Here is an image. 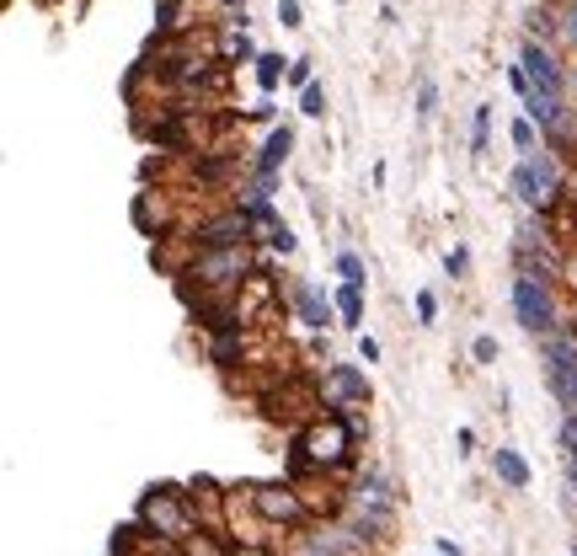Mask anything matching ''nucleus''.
Segmentation results:
<instances>
[{"label": "nucleus", "mask_w": 577, "mask_h": 556, "mask_svg": "<svg viewBox=\"0 0 577 556\" xmlns=\"http://www.w3.org/2000/svg\"><path fill=\"white\" fill-rule=\"evenodd\" d=\"M225 6H230V11H246V0H225Z\"/></svg>", "instance_id": "a19ab883"}, {"label": "nucleus", "mask_w": 577, "mask_h": 556, "mask_svg": "<svg viewBox=\"0 0 577 556\" xmlns=\"http://www.w3.org/2000/svg\"><path fill=\"white\" fill-rule=\"evenodd\" d=\"M353 503H391L385 476H380V471H364V476H359V487H353Z\"/></svg>", "instance_id": "5701e85b"}, {"label": "nucleus", "mask_w": 577, "mask_h": 556, "mask_svg": "<svg viewBox=\"0 0 577 556\" xmlns=\"http://www.w3.org/2000/svg\"><path fill=\"white\" fill-rule=\"evenodd\" d=\"M251 508L268 519V525H289L300 529L310 514H305V497L289 487V482H268V487H251Z\"/></svg>", "instance_id": "9d476101"}, {"label": "nucleus", "mask_w": 577, "mask_h": 556, "mask_svg": "<svg viewBox=\"0 0 577 556\" xmlns=\"http://www.w3.org/2000/svg\"><path fill=\"white\" fill-rule=\"evenodd\" d=\"M439 556H465V552H460L455 540H439Z\"/></svg>", "instance_id": "58836bf2"}, {"label": "nucleus", "mask_w": 577, "mask_h": 556, "mask_svg": "<svg viewBox=\"0 0 577 556\" xmlns=\"http://www.w3.org/2000/svg\"><path fill=\"white\" fill-rule=\"evenodd\" d=\"M514 268L518 274H540V278H567V257L550 236V215H529L518 219L514 230Z\"/></svg>", "instance_id": "39448f33"}, {"label": "nucleus", "mask_w": 577, "mask_h": 556, "mask_svg": "<svg viewBox=\"0 0 577 556\" xmlns=\"http://www.w3.org/2000/svg\"><path fill=\"white\" fill-rule=\"evenodd\" d=\"M518 64H524V75L540 86V92H567L573 86V75L561 70V60H556V49H550L546 38H518Z\"/></svg>", "instance_id": "1a4fd4ad"}, {"label": "nucleus", "mask_w": 577, "mask_h": 556, "mask_svg": "<svg viewBox=\"0 0 577 556\" xmlns=\"http://www.w3.org/2000/svg\"><path fill=\"white\" fill-rule=\"evenodd\" d=\"M567 284L577 289V251H567Z\"/></svg>", "instance_id": "4c0bfd02"}, {"label": "nucleus", "mask_w": 577, "mask_h": 556, "mask_svg": "<svg viewBox=\"0 0 577 556\" xmlns=\"http://www.w3.org/2000/svg\"><path fill=\"white\" fill-rule=\"evenodd\" d=\"M134 519L151 529L145 540H172V546H187L198 525H193V508H187V497L172 487V482H161V487H145L140 497V508H134Z\"/></svg>", "instance_id": "20e7f679"}, {"label": "nucleus", "mask_w": 577, "mask_h": 556, "mask_svg": "<svg viewBox=\"0 0 577 556\" xmlns=\"http://www.w3.org/2000/svg\"><path fill=\"white\" fill-rule=\"evenodd\" d=\"M514 316L524 332H535V338H546L561 327V316H556V295H550V278L540 274H514Z\"/></svg>", "instance_id": "0eeeda50"}, {"label": "nucleus", "mask_w": 577, "mask_h": 556, "mask_svg": "<svg viewBox=\"0 0 577 556\" xmlns=\"http://www.w3.org/2000/svg\"><path fill=\"white\" fill-rule=\"evenodd\" d=\"M268 247H274V251H284V257H289V251H295V230H289V225H284V219H278L274 230H268Z\"/></svg>", "instance_id": "2f4dec72"}, {"label": "nucleus", "mask_w": 577, "mask_h": 556, "mask_svg": "<svg viewBox=\"0 0 577 556\" xmlns=\"http://www.w3.org/2000/svg\"><path fill=\"white\" fill-rule=\"evenodd\" d=\"M284 295H289L295 316H300L310 332H321V327H327V321L337 316V300H327V295H321L310 278H289V284H284Z\"/></svg>", "instance_id": "9b49d317"}, {"label": "nucleus", "mask_w": 577, "mask_h": 556, "mask_svg": "<svg viewBox=\"0 0 577 556\" xmlns=\"http://www.w3.org/2000/svg\"><path fill=\"white\" fill-rule=\"evenodd\" d=\"M300 113L305 119H327V86H321V81H310L300 92Z\"/></svg>", "instance_id": "bb28decb"}, {"label": "nucleus", "mask_w": 577, "mask_h": 556, "mask_svg": "<svg viewBox=\"0 0 577 556\" xmlns=\"http://www.w3.org/2000/svg\"><path fill=\"white\" fill-rule=\"evenodd\" d=\"M556 11H561V49H573L577 54V0H556Z\"/></svg>", "instance_id": "a878e982"}, {"label": "nucleus", "mask_w": 577, "mask_h": 556, "mask_svg": "<svg viewBox=\"0 0 577 556\" xmlns=\"http://www.w3.org/2000/svg\"><path fill=\"white\" fill-rule=\"evenodd\" d=\"M573 556H577V546H573Z\"/></svg>", "instance_id": "c03bdc74"}, {"label": "nucleus", "mask_w": 577, "mask_h": 556, "mask_svg": "<svg viewBox=\"0 0 577 556\" xmlns=\"http://www.w3.org/2000/svg\"><path fill=\"white\" fill-rule=\"evenodd\" d=\"M278 28H289V32H300V28H305L300 0H278Z\"/></svg>", "instance_id": "c85d7f7f"}, {"label": "nucleus", "mask_w": 577, "mask_h": 556, "mask_svg": "<svg viewBox=\"0 0 577 556\" xmlns=\"http://www.w3.org/2000/svg\"><path fill=\"white\" fill-rule=\"evenodd\" d=\"M508 193L529 215H556L567 204V193H573V177L561 172V155L540 145L535 155H518V166L508 172Z\"/></svg>", "instance_id": "f03ea898"}, {"label": "nucleus", "mask_w": 577, "mask_h": 556, "mask_svg": "<svg viewBox=\"0 0 577 556\" xmlns=\"http://www.w3.org/2000/svg\"><path fill=\"white\" fill-rule=\"evenodd\" d=\"M332 300H337V316H342V327H348V332H359V327H364V289H359V284H342Z\"/></svg>", "instance_id": "f3484780"}, {"label": "nucleus", "mask_w": 577, "mask_h": 556, "mask_svg": "<svg viewBox=\"0 0 577 556\" xmlns=\"http://www.w3.org/2000/svg\"><path fill=\"white\" fill-rule=\"evenodd\" d=\"M353 439H359V418H316L310 429H300L295 450H289V476H305V471H342L353 465Z\"/></svg>", "instance_id": "f257e3e1"}, {"label": "nucleus", "mask_w": 577, "mask_h": 556, "mask_svg": "<svg viewBox=\"0 0 577 556\" xmlns=\"http://www.w3.org/2000/svg\"><path fill=\"white\" fill-rule=\"evenodd\" d=\"M289 155H295V128H289V124H274V128H268V140H262V151L251 155V172H262V177H278Z\"/></svg>", "instance_id": "4468645a"}, {"label": "nucleus", "mask_w": 577, "mask_h": 556, "mask_svg": "<svg viewBox=\"0 0 577 556\" xmlns=\"http://www.w3.org/2000/svg\"><path fill=\"white\" fill-rule=\"evenodd\" d=\"M540 364H546V385L550 397L567 406V412H577V332H546L540 338Z\"/></svg>", "instance_id": "423d86ee"}, {"label": "nucleus", "mask_w": 577, "mask_h": 556, "mask_svg": "<svg viewBox=\"0 0 577 556\" xmlns=\"http://www.w3.org/2000/svg\"><path fill=\"white\" fill-rule=\"evenodd\" d=\"M567 482H573V493H577V455H567Z\"/></svg>", "instance_id": "ea45409f"}, {"label": "nucleus", "mask_w": 577, "mask_h": 556, "mask_svg": "<svg viewBox=\"0 0 577 556\" xmlns=\"http://www.w3.org/2000/svg\"><path fill=\"white\" fill-rule=\"evenodd\" d=\"M471 359H476V364H497V338H486L482 332V338L471 342Z\"/></svg>", "instance_id": "473e14b6"}, {"label": "nucleus", "mask_w": 577, "mask_h": 556, "mask_svg": "<svg viewBox=\"0 0 577 556\" xmlns=\"http://www.w3.org/2000/svg\"><path fill=\"white\" fill-rule=\"evenodd\" d=\"M187 0H155V38H177L183 32Z\"/></svg>", "instance_id": "aec40b11"}, {"label": "nucleus", "mask_w": 577, "mask_h": 556, "mask_svg": "<svg viewBox=\"0 0 577 556\" xmlns=\"http://www.w3.org/2000/svg\"><path fill=\"white\" fill-rule=\"evenodd\" d=\"M433 113H439V81L423 75L418 81V124H433Z\"/></svg>", "instance_id": "393cba45"}, {"label": "nucleus", "mask_w": 577, "mask_h": 556, "mask_svg": "<svg viewBox=\"0 0 577 556\" xmlns=\"http://www.w3.org/2000/svg\"><path fill=\"white\" fill-rule=\"evenodd\" d=\"M251 75H257L262 96H274L278 86L289 81V60H284V54H257V70H251Z\"/></svg>", "instance_id": "a211bd4d"}, {"label": "nucleus", "mask_w": 577, "mask_h": 556, "mask_svg": "<svg viewBox=\"0 0 577 556\" xmlns=\"http://www.w3.org/2000/svg\"><path fill=\"white\" fill-rule=\"evenodd\" d=\"M359 359H364V364H380V342H374V338H359Z\"/></svg>", "instance_id": "c9c22d12"}, {"label": "nucleus", "mask_w": 577, "mask_h": 556, "mask_svg": "<svg viewBox=\"0 0 577 556\" xmlns=\"http://www.w3.org/2000/svg\"><path fill=\"white\" fill-rule=\"evenodd\" d=\"M561 450L577 455V412H567V423H561Z\"/></svg>", "instance_id": "72a5a7b5"}, {"label": "nucleus", "mask_w": 577, "mask_h": 556, "mask_svg": "<svg viewBox=\"0 0 577 556\" xmlns=\"http://www.w3.org/2000/svg\"><path fill=\"white\" fill-rule=\"evenodd\" d=\"M262 274V257H251V247H209V251H193L183 268H177V278L183 284H198V295H236L246 278ZM177 284V289H183ZM183 295H193V289H183Z\"/></svg>", "instance_id": "7ed1b4c3"}, {"label": "nucleus", "mask_w": 577, "mask_h": 556, "mask_svg": "<svg viewBox=\"0 0 577 556\" xmlns=\"http://www.w3.org/2000/svg\"><path fill=\"white\" fill-rule=\"evenodd\" d=\"M486 145H492V102H482V107L471 113V155L482 161Z\"/></svg>", "instance_id": "412c9836"}, {"label": "nucleus", "mask_w": 577, "mask_h": 556, "mask_svg": "<svg viewBox=\"0 0 577 556\" xmlns=\"http://www.w3.org/2000/svg\"><path fill=\"white\" fill-rule=\"evenodd\" d=\"M134 556H140V552H134ZM145 556H183V552H177L172 540H161V546H151V552H145Z\"/></svg>", "instance_id": "e433bc0d"}, {"label": "nucleus", "mask_w": 577, "mask_h": 556, "mask_svg": "<svg viewBox=\"0 0 577 556\" xmlns=\"http://www.w3.org/2000/svg\"><path fill=\"white\" fill-rule=\"evenodd\" d=\"M209 359L219 364V370H230L236 359H241V332H214L209 342Z\"/></svg>", "instance_id": "4be33fe9"}, {"label": "nucleus", "mask_w": 577, "mask_h": 556, "mask_svg": "<svg viewBox=\"0 0 577 556\" xmlns=\"http://www.w3.org/2000/svg\"><path fill=\"white\" fill-rule=\"evenodd\" d=\"M418 321H423V327L439 321V295H433V289H418Z\"/></svg>", "instance_id": "7c9ffc66"}, {"label": "nucleus", "mask_w": 577, "mask_h": 556, "mask_svg": "<svg viewBox=\"0 0 577 556\" xmlns=\"http://www.w3.org/2000/svg\"><path fill=\"white\" fill-rule=\"evenodd\" d=\"M573 193H577V172H573Z\"/></svg>", "instance_id": "37998d69"}, {"label": "nucleus", "mask_w": 577, "mask_h": 556, "mask_svg": "<svg viewBox=\"0 0 577 556\" xmlns=\"http://www.w3.org/2000/svg\"><path fill=\"white\" fill-rule=\"evenodd\" d=\"M187 241H193L198 251H209V247H251V241H257V225H251V215H246L241 204H230V209H219V215L198 219Z\"/></svg>", "instance_id": "6e6552de"}, {"label": "nucleus", "mask_w": 577, "mask_h": 556, "mask_svg": "<svg viewBox=\"0 0 577 556\" xmlns=\"http://www.w3.org/2000/svg\"><path fill=\"white\" fill-rule=\"evenodd\" d=\"M395 525V514H391V503H359L353 514H348V535L359 540V546H369V540H385Z\"/></svg>", "instance_id": "ddd939ff"}, {"label": "nucleus", "mask_w": 577, "mask_h": 556, "mask_svg": "<svg viewBox=\"0 0 577 556\" xmlns=\"http://www.w3.org/2000/svg\"><path fill=\"white\" fill-rule=\"evenodd\" d=\"M573 102H577V70H573Z\"/></svg>", "instance_id": "79ce46f5"}, {"label": "nucleus", "mask_w": 577, "mask_h": 556, "mask_svg": "<svg viewBox=\"0 0 577 556\" xmlns=\"http://www.w3.org/2000/svg\"><path fill=\"white\" fill-rule=\"evenodd\" d=\"M337 278H342V284H359V289H364L369 284V268H364V257H359V251H337Z\"/></svg>", "instance_id": "b1692460"}, {"label": "nucleus", "mask_w": 577, "mask_h": 556, "mask_svg": "<svg viewBox=\"0 0 577 556\" xmlns=\"http://www.w3.org/2000/svg\"><path fill=\"white\" fill-rule=\"evenodd\" d=\"M492 471H497V482H503V487H514V493L529 487V465H524V455L508 450V444H497V450H492Z\"/></svg>", "instance_id": "2eb2a0df"}, {"label": "nucleus", "mask_w": 577, "mask_h": 556, "mask_svg": "<svg viewBox=\"0 0 577 556\" xmlns=\"http://www.w3.org/2000/svg\"><path fill=\"white\" fill-rule=\"evenodd\" d=\"M508 140H514V151H518V155H535L540 145H546V134H540V124H535L529 113H518L514 124H508Z\"/></svg>", "instance_id": "6ab92c4d"}, {"label": "nucleus", "mask_w": 577, "mask_h": 556, "mask_svg": "<svg viewBox=\"0 0 577 556\" xmlns=\"http://www.w3.org/2000/svg\"><path fill=\"white\" fill-rule=\"evenodd\" d=\"M444 274H450V278H465V274H471V251H465V247H450V251H444Z\"/></svg>", "instance_id": "c756f323"}, {"label": "nucleus", "mask_w": 577, "mask_h": 556, "mask_svg": "<svg viewBox=\"0 0 577 556\" xmlns=\"http://www.w3.org/2000/svg\"><path fill=\"white\" fill-rule=\"evenodd\" d=\"M524 32H529V38H546V43H556V38H561V11H556L550 0H535V6L524 11Z\"/></svg>", "instance_id": "dca6fc26"}, {"label": "nucleus", "mask_w": 577, "mask_h": 556, "mask_svg": "<svg viewBox=\"0 0 577 556\" xmlns=\"http://www.w3.org/2000/svg\"><path fill=\"white\" fill-rule=\"evenodd\" d=\"M327 406H364L369 402V374L359 364H332L327 370Z\"/></svg>", "instance_id": "f8f14e48"}, {"label": "nucleus", "mask_w": 577, "mask_h": 556, "mask_svg": "<svg viewBox=\"0 0 577 556\" xmlns=\"http://www.w3.org/2000/svg\"><path fill=\"white\" fill-rule=\"evenodd\" d=\"M246 119H251V124H274V102H268V96H262V102H257V107H251V113H246Z\"/></svg>", "instance_id": "f704fd0d"}, {"label": "nucleus", "mask_w": 577, "mask_h": 556, "mask_svg": "<svg viewBox=\"0 0 577 556\" xmlns=\"http://www.w3.org/2000/svg\"><path fill=\"white\" fill-rule=\"evenodd\" d=\"M310 81H316V60H289V86H295V92H305V86H310Z\"/></svg>", "instance_id": "cd10ccee"}]
</instances>
